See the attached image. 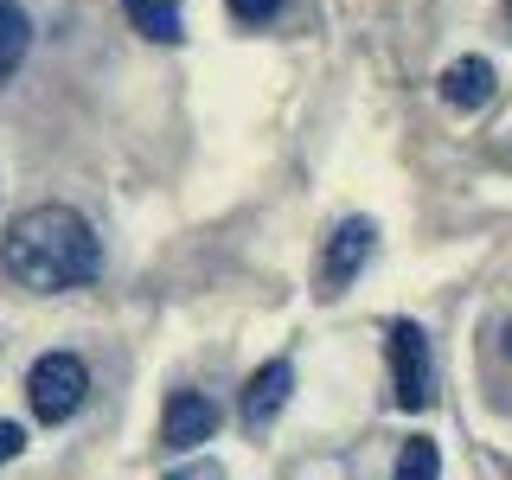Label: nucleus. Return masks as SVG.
<instances>
[{"mask_svg": "<svg viewBox=\"0 0 512 480\" xmlns=\"http://www.w3.org/2000/svg\"><path fill=\"white\" fill-rule=\"evenodd\" d=\"M32 52V20L20 0H0V84H13L20 77V64Z\"/></svg>", "mask_w": 512, "mask_h": 480, "instance_id": "1a4fd4ad", "label": "nucleus"}, {"mask_svg": "<svg viewBox=\"0 0 512 480\" xmlns=\"http://www.w3.org/2000/svg\"><path fill=\"white\" fill-rule=\"evenodd\" d=\"M20 448H26V429L0 416V461H13V455H20Z\"/></svg>", "mask_w": 512, "mask_h": 480, "instance_id": "f8f14e48", "label": "nucleus"}, {"mask_svg": "<svg viewBox=\"0 0 512 480\" xmlns=\"http://www.w3.org/2000/svg\"><path fill=\"white\" fill-rule=\"evenodd\" d=\"M391 480H442V455L429 436H410V448L397 455V474Z\"/></svg>", "mask_w": 512, "mask_h": 480, "instance_id": "9d476101", "label": "nucleus"}, {"mask_svg": "<svg viewBox=\"0 0 512 480\" xmlns=\"http://www.w3.org/2000/svg\"><path fill=\"white\" fill-rule=\"evenodd\" d=\"M122 13H128V26H135L141 39H154V45H180L186 39L180 0H122Z\"/></svg>", "mask_w": 512, "mask_h": 480, "instance_id": "6e6552de", "label": "nucleus"}, {"mask_svg": "<svg viewBox=\"0 0 512 480\" xmlns=\"http://www.w3.org/2000/svg\"><path fill=\"white\" fill-rule=\"evenodd\" d=\"M500 346H506V359H512V333H506V340H500Z\"/></svg>", "mask_w": 512, "mask_h": 480, "instance_id": "4468645a", "label": "nucleus"}, {"mask_svg": "<svg viewBox=\"0 0 512 480\" xmlns=\"http://www.w3.org/2000/svg\"><path fill=\"white\" fill-rule=\"evenodd\" d=\"M493 90H500V77H493V64L487 58H455L442 71V103L448 109H461V116H474V109H487L493 103Z\"/></svg>", "mask_w": 512, "mask_h": 480, "instance_id": "0eeeda50", "label": "nucleus"}, {"mask_svg": "<svg viewBox=\"0 0 512 480\" xmlns=\"http://www.w3.org/2000/svg\"><path fill=\"white\" fill-rule=\"evenodd\" d=\"M218 423H224V410L205 391H173L167 410H160V442L167 448H199V442L218 436Z\"/></svg>", "mask_w": 512, "mask_h": 480, "instance_id": "39448f33", "label": "nucleus"}, {"mask_svg": "<svg viewBox=\"0 0 512 480\" xmlns=\"http://www.w3.org/2000/svg\"><path fill=\"white\" fill-rule=\"evenodd\" d=\"M224 7H231L237 26H269L282 13V0H224Z\"/></svg>", "mask_w": 512, "mask_h": 480, "instance_id": "9b49d317", "label": "nucleus"}, {"mask_svg": "<svg viewBox=\"0 0 512 480\" xmlns=\"http://www.w3.org/2000/svg\"><path fill=\"white\" fill-rule=\"evenodd\" d=\"M0 269L32 295H64L103 276V237L77 205H32L0 237Z\"/></svg>", "mask_w": 512, "mask_h": 480, "instance_id": "f257e3e1", "label": "nucleus"}, {"mask_svg": "<svg viewBox=\"0 0 512 480\" xmlns=\"http://www.w3.org/2000/svg\"><path fill=\"white\" fill-rule=\"evenodd\" d=\"M384 346H391V397H397V410H429V404H436V359H429V333L410 327V320H397Z\"/></svg>", "mask_w": 512, "mask_h": 480, "instance_id": "7ed1b4c3", "label": "nucleus"}, {"mask_svg": "<svg viewBox=\"0 0 512 480\" xmlns=\"http://www.w3.org/2000/svg\"><path fill=\"white\" fill-rule=\"evenodd\" d=\"M90 397V365L77 359V352H45V359H32L26 372V404L39 423H71L77 410H84Z\"/></svg>", "mask_w": 512, "mask_h": 480, "instance_id": "f03ea898", "label": "nucleus"}, {"mask_svg": "<svg viewBox=\"0 0 512 480\" xmlns=\"http://www.w3.org/2000/svg\"><path fill=\"white\" fill-rule=\"evenodd\" d=\"M288 397H295V365L288 359H269V365H256L250 372V384H244V429L256 436V429H269L276 416L288 410Z\"/></svg>", "mask_w": 512, "mask_h": 480, "instance_id": "423d86ee", "label": "nucleus"}, {"mask_svg": "<svg viewBox=\"0 0 512 480\" xmlns=\"http://www.w3.org/2000/svg\"><path fill=\"white\" fill-rule=\"evenodd\" d=\"M378 250V224L372 218H346L340 231L327 237V250H320V301H340L352 282H359V269L372 263Z\"/></svg>", "mask_w": 512, "mask_h": 480, "instance_id": "20e7f679", "label": "nucleus"}, {"mask_svg": "<svg viewBox=\"0 0 512 480\" xmlns=\"http://www.w3.org/2000/svg\"><path fill=\"white\" fill-rule=\"evenodd\" d=\"M167 480H224V468L218 461H186V468H173Z\"/></svg>", "mask_w": 512, "mask_h": 480, "instance_id": "ddd939ff", "label": "nucleus"}]
</instances>
